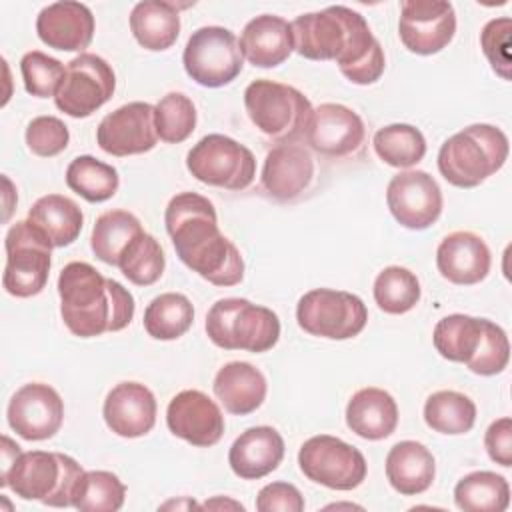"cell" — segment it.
Returning a JSON list of instances; mask_svg holds the SVG:
<instances>
[{
  "label": "cell",
  "instance_id": "obj_1",
  "mask_svg": "<svg viewBox=\"0 0 512 512\" xmlns=\"http://www.w3.org/2000/svg\"><path fill=\"white\" fill-rule=\"evenodd\" d=\"M294 50L308 60H334L358 86L380 80L386 58L364 16L346 6H328L290 22Z\"/></svg>",
  "mask_w": 512,
  "mask_h": 512
},
{
  "label": "cell",
  "instance_id": "obj_2",
  "mask_svg": "<svg viewBox=\"0 0 512 512\" xmlns=\"http://www.w3.org/2000/svg\"><path fill=\"white\" fill-rule=\"evenodd\" d=\"M166 232L178 258L214 286H236L244 278L238 248L220 232L214 204L196 194H176L164 212Z\"/></svg>",
  "mask_w": 512,
  "mask_h": 512
},
{
  "label": "cell",
  "instance_id": "obj_3",
  "mask_svg": "<svg viewBox=\"0 0 512 512\" xmlns=\"http://www.w3.org/2000/svg\"><path fill=\"white\" fill-rule=\"evenodd\" d=\"M60 316L78 338L120 332L134 318V296L116 280L104 278L88 262H70L58 276Z\"/></svg>",
  "mask_w": 512,
  "mask_h": 512
},
{
  "label": "cell",
  "instance_id": "obj_4",
  "mask_svg": "<svg viewBox=\"0 0 512 512\" xmlns=\"http://www.w3.org/2000/svg\"><path fill=\"white\" fill-rule=\"evenodd\" d=\"M508 136L492 124H472L450 136L438 152L440 174L458 188H474L508 158Z\"/></svg>",
  "mask_w": 512,
  "mask_h": 512
},
{
  "label": "cell",
  "instance_id": "obj_5",
  "mask_svg": "<svg viewBox=\"0 0 512 512\" xmlns=\"http://www.w3.org/2000/svg\"><path fill=\"white\" fill-rule=\"evenodd\" d=\"M86 470L60 452L30 450L20 452L8 474L0 478V486H8L24 500H38L52 508L72 506L76 486Z\"/></svg>",
  "mask_w": 512,
  "mask_h": 512
},
{
  "label": "cell",
  "instance_id": "obj_6",
  "mask_svg": "<svg viewBox=\"0 0 512 512\" xmlns=\"http://www.w3.org/2000/svg\"><path fill=\"white\" fill-rule=\"evenodd\" d=\"M206 334L222 350L268 352L280 338V320L246 298H222L206 314Z\"/></svg>",
  "mask_w": 512,
  "mask_h": 512
},
{
  "label": "cell",
  "instance_id": "obj_7",
  "mask_svg": "<svg viewBox=\"0 0 512 512\" xmlns=\"http://www.w3.org/2000/svg\"><path fill=\"white\" fill-rule=\"evenodd\" d=\"M244 106L252 124L276 144H290L304 136L312 116V104L300 90L266 78L246 86Z\"/></svg>",
  "mask_w": 512,
  "mask_h": 512
},
{
  "label": "cell",
  "instance_id": "obj_8",
  "mask_svg": "<svg viewBox=\"0 0 512 512\" xmlns=\"http://www.w3.org/2000/svg\"><path fill=\"white\" fill-rule=\"evenodd\" d=\"M4 248V290L16 298H30L40 294L48 282L52 266L54 246L50 240L30 220H18L14 226H10Z\"/></svg>",
  "mask_w": 512,
  "mask_h": 512
},
{
  "label": "cell",
  "instance_id": "obj_9",
  "mask_svg": "<svg viewBox=\"0 0 512 512\" xmlns=\"http://www.w3.org/2000/svg\"><path fill=\"white\" fill-rule=\"evenodd\" d=\"M186 168L202 184L226 190H246L256 176V158L234 138L208 134L190 148Z\"/></svg>",
  "mask_w": 512,
  "mask_h": 512
},
{
  "label": "cell",
  "instance_id": "obj_10",
  "mask_svg": "<svg viewBox=\"0 0 512 512\" xmlns=\"http://www.w3.org/2000/svg\"><path fill=\"white\" fill-rule=\"evenodd\" d=\"M296 320L310 336L348 340L364 330L368 310L356 294L332 288H314L298 300Z\"/></svg>",
  "mask_w": 512,
  "mask_h": 512
},
{
  "label": "cell",
  "instance_id": "obj_11",
  "mask_svg": "<svg viewBox=\"0 0 512 512\" xmlns=\"http://www.w3.org/2000/svg\"><path fill=\"white\" fill-rule=\"evenodd\" d=\"M182 64L196 84L220 88L236 80L242 72L244 56L232 30L222 26H202L188 38Z\"/></svg>",
  "mask_w": 512,
  "mask_h": 512
},
{
  "label": "cell",
  "instance_id": "obj_12",
  "mask_svg": "<svg viewBox=\"0 0 512 512\" xmlns=\"http://www.w3.org/2000/svg\"><path fill=\"white\" fill-rule=\"evenodd\" d=\"M298 466L308 480L330 490H354L368 472L366 458L358 448L328 434L312 436L300 446Z\"/></svg>",
  "mask_w": 512,
  "mask_h": 512
},
{
  "label": "cell",
  "instance_id": "obj_13",
  "mask_svg": "<svg viewBox=\"0 0 512 512\" xmlns=\"http://www.w3.org/2000/svg\"><path fill=\"white\" fill-rule=\"evenodd\" d=\"M116 90L112 66L90 52H82L66 64L64 80L54 96L58 110L72 118H86L102 108Z\"/></svg>",
  "mask_w": 512,
  "mask_h": 512
},
{
  "label": "cell",
  "instance_id": "obj_14",
  "mask_svg": "<svg viewBox=\"0 0 512 512\" xmlns=\"http://www.w3.org/2000/svg\"><path fill=\"white\" fill-rule=\"evenodd\" d=\"M398 34L402 44L420 56L444 50L456 34V12L446 0L400 2Z\"/></svg>",
  "mask_w": 512,
  "mask_h": 512
},
{
  "label": "cell",
  "instance_id": "obj_15",
  "mask_svg": "<svg viewBox=\"0 0 512 512\" xmlns=\"http://www.w3.org/2000/svg\"><path fill=\"white\" fill-rule=\"evenodd\" d=\"M386 204L400 226L426 230L442 214V190L428 172L404 170L388 182Z\"/></svg>",
  "mask_w": 512,
  "mask_h": 512
},
{
  "label": "cell",
  "instance_id": "obj_16",
  "mask_svg": "<svg viewBox=\"0 0 512 512\" xmlns=\"http://www.w3.org/2000/svg\"><path fill=\"white\" fill-rule=\"evenodd\" d=\"M98 146L112 156H134L150 152L158 142L154 106L130 102L106 114L96 130Z\"/></svg>",
  "mask_w": 512,
  "mask_h": 512
},
{
  "label": "cell",
  "instance_id": "obj_17",
  "mask_svg": "<svg viewBox=\"0 0 512 512\" xmlns=\"http://www.w3.org/2000/svg\"><path fill=\"white\" fill-rule=\"evenodd\" d=\"M6 416L20 438L30 442L48 440L62 426L64 402L52 386L30 382L14 392Z\"/></svg>",
  "mask_w": 512,
  "mask_h": 512
},
{
  "label": "cell",
  "instance_id": "obj_18",
  "mask_svg": "<svg viewBox=\"0 0 512 512\" xmlns=\"http://www.w3.org/2000/svg\"><path fill=\"white\" fill-rule=\"evenodd\" d=\"M362 118L344 104L326 102L312 108L304 138L308 146L328 158L354 156L364 142Z\"/></svg>",
  "mask_w": 512,
  "mask_h": 512
},
{
  "label": "cell",
  "instance_id": "obj_19",
  "mask_svg": "<svg viewBox=\"0 0 512 512\" xmlns=\"http://www.w3.org/2000/svg\"><path fill=\"white\" fill-rule=\"evenodd\" d=\"M170 432L192 446H214L224 434V416L218 404L200 390L178 392L166 408Z\"/></svg>",
  "mask_w": 512,
  "mask_h": 512
},
{
  "label": "cell",
  "instance_id": "obj_20",
  "mask_svg": "<svg viewBox=\"0 0 512 512\" xmlns=\"http://www.w3.org/2000/svg\"><path fill=\"white\" fill-rule=\"evenodd\" d=\"M36 34L48 48L82 54L94 38V16L86 4L54 2L40 10Z\"/></svg>",
  "mask_w": 512,
  "mask_h": 512
},
{
  "label": "cell",
  "instance_id": "obj_21",
  "mask_svg": "<svg viewBox=\"0 0 512 512\" xmlns=\"http://www.w3.org/2000/svg\"><path fill=\"white\" fill-rule=\"evenodd\" d=\"M156 398L150 388L140 382L116 384L102 408L106 426L122 438H140L156 424Z\"/></svg>",
  "mask_w": 512,
  "mask_h": 512
},
{
  "label": "cell",
  "instance_id": "obj_22",
  "mask_svg": "<svg viewBox=\"0 0 512 512\" xmlns=\"http://www.w3.org/2000/svg\"><path fill=\"white\" fill-rule=\"evenodd\" d=\"M314 178V158L302 144H278L264 160L262 188L280 202L298 198Z\"/></svg>",
  "mask_w": 512,
  "mask_h": 512
},
{
  "label": "cell",
  "instance_id": "obj_23",
  "mask_svg": "<svg viewBox=\"0 0 512 512\" xmlns=\"http://www.w3.org/2000/svg\"><path fill=\"white\" fill-rule=\"evenodd\" d=\"M490 248L468 230L448 234L436 248V266L442 278L452 284L472 286L482 282L490 272Z\"/></svg>",
  "mask_w": 512,
  "mask_h": 512
},
{
  "label": "cell",
  "instance_id": "obj_24",
  "mask_svg": "<svg viewBox=\"0 0 512 512\" xmlns=\"http://www.w3.org/2000/svg\"><path fill=\"white\" fill-rule=\"evenodd\" d=\"M284 458V438L272 426L244 430L230 446L228 464L242 480H258L274 472Z\"/></svg>",
  "mask_w": 512,
  "mask_h": 512
},
{
  "label": "cell",
  "instance_id": "obj_25",
  "mask_svg": "<svg viewBox=\"0 0 512 512\" xmlns=\"http://www.w3.org/2000/svg\"><path fill=\"white\" fill-rule=\"evenodd\" d=\"M238 44L252 66L274 68L294 50L290 22L274 14H260L244 26Z\"/></svg>",
  "mask_w": 512,
  "mask_h": 512
},
{
  "label": "cell",
  "instance_id": "obj_26",
  "mask_svg": "<svg viewBox=\"0 0 512 512\" xmlns=\"http://www.w3.org/2000/svg\"><path fill=\"white\" fill-rule=\"evenodd\" d=\"M214 394L226 412L246 416L256 412L266 398L264 374L248 362H228L214 376Z\"/></svg>",
  "mask_w": 512,
  "mask_h": 512
},
{
  "label": "cell",
  "instance_id": "obj_27",
  "mask_svg": "<svg viewBox=\"0 0 512 512\" xmlns=\"http://www.w3.org/2000/svg\"><path fill=\"white\" fill-rule=\"evenodd\" d=\"M346 424L364 440H384L398 426L396 400L382 388H362L348 400Z\"/></svg>",
  "mask_w": 512,
  "mask_h": 512
},
{
  "label": "cell",
  "instance_id": "obj_28",
  "mask_svg": "<svg viewBox=\"0 0 512 512\" xmlns=\"http://www.w3.org/2000/svg\"><path fill=\"white\" fill-rule=\"evenodd\" d=\"M434 476L436 462L424 444L416 440H402L390 448L386 456V478L398 494H422L432 486Z\"/></svg>",
  "mask_w": 512,
  "mask_h": 512
},
{
  "label": "cell",
  "instance_id": "obj_29",
  "mask_svg": "<svg viewBox=\"0 0 512 512\" xmlns=\"http://www.w3.org/2000/svg\"><path fill=\"white\" fill-rule=\"evenodd\" d=\"M130 30L136 42L152 52L168 50L180 34V12L174 2L144 0L130 12Z\"/></svg>",
  "mask_w": 512,
  "mask_h": 512
},
{
  "label": "cell",
  "instance_id": "obj_30",
  "mask_svg": "<svg viewBox=\"0 0 512 512\" xmlns=\"http://www.w3.org/2000/svg\"><path fill=\"white\" fill-rule=\"evenodd\" d=\"M28 220L50 240L54 248H64L80 236L84 214L72 198L46 194L32 204Z\"/></svg>",
  "mask_w": 512,
  "mask_h": 512
},
{
  "label": "cell",
  "instance_id": "obj_31",
  "mask_svg": "<svg viewBox=\"0 0 512 512\" xmlns=\"http://www.w3.org/2000/svg\"><path fill=\"white\" fill-rule=\"evenodd\" d=\"M486 318H474L468 314H450L436 322L432 342L436 352L450 360L468 364L484 336Z\"/></svg>",
  "mask_w": 512,
  "mask_h": 512
},
{
  "label": "cell",
  "instance_id": "obj_32",
  "mask_svg": "<svg viewBox=\"0 0 512 512\" xmlns=\"http://www.w3.org/2000/svg\"><path fill=\"white\" fill-rule=\"evenodd\" d=\"M144 232L140 220L128 210H108L94 222L90 246L98 260L118 266L120 256Z\"/></svg>",
  "mask_w": 512,
  "mask_h": 512
},
{
  "label": "cell",
  "instance_id": "obj_33",
  "mask_svg": "<svg viewBox=\"0 0 512 512\" xmlns=\"http://www.w3.org/2000/svg\"><path fill=\"white\" fill-rule=\"evenodd\" d=\"M454 502L464 512H504L510 504V486L496 472H470L454 486Z\"/></svg>",
  "mask_w": 512,
  "mask_h": 512
},
{
  "label": "cell",
  "instance_id": "obj_34",
  "mask_svg": "<svg viewBox=\"0 0 512 512\" xmlns=\"http://www.w3.org/2000/svg\"><path fill=\"white\" fill-rule=\"evenodd\" d=\"M66 184L72 192L84 200L98 204L110 200L118 186L120 176L112 164H106L94 156H76L66 168Z\"/></svg>",
  "mask_w": 512,
  "mask_h": 512
},
{
  "label": "cell",
  "instance_id": "obj_35",
  "mask_svg": "<svg viewBox=\"0 0 512 512\" xmlns=\"http://www.w3.org/2000/svg\"><path fill=\"white\" fill-rule=\"evenodd\" d=\"M424 422L440 434H466L476 422V404L462 392L438 390L424 404Z\"/></svg>",
  "mask_w": 512,
  "mask_h": 512
},
{
  "label": "cell",
  "instance_id": "obj_36",
  "mask_svg": "<svg viewBox=\"0 0 512 512\" xmlns=\"http://www.w3.org/2000/svg\"><path fill=\"white\" fill-rule=\"evenodd\" d=\"M194 322L192 302L178 292L156 296L144 310V328L154 340H176Z\"/></svg>",
  "mask_w": 512,
  "mask_h": 512
},
{
  "label": "cell",
  "instance_id": "obj_37",
  "mask_svg": "<svg viewBox=\"0 0 512 512\" xmlns=\"http://www.w3.org/2000/svg\"><path fill=\"white\" fill-rule=\"evenodd\" d=\"M372 144L378 158L394 168H412L426 154L424 134L410 124H388L376 130Z\"/></svg>",
  "mask_w": 512,
  "mask_h": 512
},
{
  "label": "cell",
  "instance_id": "obj_38",
  "mask_svg": "<svg viewBox=\"0 0 512 512\" xmlns=\"http://www.w3.org/2000/svg\"><path fill=\"white\" fill-rule=\"evenodd\" d=\"M126 498V486L120 478L108 470H90L84 472L72 506L80 512H116L122 508Z\"/></svg>",
  "mask_w": 512,
  "mask_h": 512
},
{
  "label": "cell",
  "instance_id": "obj_39",
  "mask_svg": "<svg viewBox=\"0 0 512 512\" xmlns=\"http://www.w3.org/2000/svg\"><path fill=\"white\" fill-rule=\"evenodd\" d=\"M374 300L386 314H406L420 302V282L404 266H388L374 280Z\"/></svg>",
  "mask_w": 512,
  "mask_h": 512
},
{
  "label": "cell",
  "instance_id": "obj_40",
  "mask_svg": "<svg viewBox=\"0 0 512 512\" xmlns=\"http://www.w3.org/2000/svg\"><path fill=\"white\" fill-rule=\"evenodd\" d=\"M164 266V250L160 242L148 232H142L136 240H132L118 260L120 272L136 286L154 284L162 276Z\"/></svg>",
  "mask_w": 512,
  "mask_h": 512
},
{
  "label": "cell",
  "instance_id": "obj_41",
  "mask_svg": "<svg viewBox=\"0 0 512 512\" xmlns=\"http://www.w3.org/2000/svg\"><path fill=\"white\" fill-rule=\"evenodd\" d=\"M154 122L162 142L180 144L196 128V106L182 92H170L154 106Z\"/></svg>",
  "mask_w": 512,
  "mask_h": 512
},
{
  "label": "cell",
  "instance_id": "obj_42",
  "mask_svg": "<svg viewBox=\"0 0 512 512\" xmlns=\"http://www.w3.org/2000/svg\"><path fill=\"white\" fill-rule=\"evenodd\" d=\"M20 72L28 94L36 98H54L64 80L66 66L40 50H32L22 56Z\"/></svg>",
  "mask_w": 512,
  "mask_h": 512
},
{
  "label": "cell",
  "instance_id": "obj_43",
  "mask_svg": "<svg viewBox=\"0 0 512 512\" xmlns=\"http://www.w3.org/2000/svg\"><path fill=\"white\" fill-rule=\"evenodd\" d=\"M508 360H510V342L506 332L492 320H486L482 342L474 358L466 364L468 370L480 376H494L508 366Z\"/></svg>",
  "mask_w": 512,
  "mask_h": 512
},
{
  "label": "cell",
  "instance_id": "obj_44",
  "mask_svg": "<svg viewBox=\"0 0 512 512\" xmlns=\"http://www.w3.org/2000/svg\"><path fill=\"white\" fill-rule=\"evenodd\" d=\"M68 142V126L56 116H36L26 128V146L36 156L52 158L64 152Z\"/></svg>",
  "mask_w": 512,
  "mask_h": 512
},
{
  "label": "cell",
  "instance_id": "obj_45",
  "mask_svg": "<svg viewBox=\"0 0 512 512\" xmlns=\"http://www.w3.org/2000/svg\"><path fill=\"white\" fill-rule=\"evenodd\" d=\"M510 34H512V20L508 16L490 20L480 32L482 52L488 58L492 70L502 80H510V66H512Z\"/></svg>",
  "mask_w": 512,
  "mask_h": 512
},
{
  "label": "cell",
  "instance_id": "obj_46",
  "mask_svg": "<svg viewBox=\"0 0 512 512\" xmlns=\"http://www.w3.org/2000/svg\"><path fill=\"white\" fill-rule=\"evenodd\" d=\"M256 510L260 512H302L304 498L294 484L272 482L256 496Z\"/></svg>",
  "mask_w": 512,
  "mask_h": 512
},
{
  "label": "cell",
  "instance_id": "obj_47",
  "mask_svg": "<svg viewBox=\"0 0 512 512\" xmlns=\"http://www.w3.org/2000/svg\"><path fill=\"white\" fill-rule=\"evenodd\" d=\"M484 446L496 464L504 468L512 466V420L508 416L498 418L488 426L484 434Z\"/></svg>",
  "mask_w": 512,
  "mask_h": 512
},
{
  "label": "cell",
  "instance_id": "obj_48",
  "mask_svg": "<svg viewBox=\"0 0 512 512\" xmlns=\"http://www.w3.org/2000/svg\"><path fill=\"white\" fill-rule=\"evenodd\" d=\"M20 452L22 450H20V446L16 442H12L8 436H2V448H0V454H2V476L8 474V470L12 468L14 460L20 456Z\"/></svg>",
  "mask_w": 512,
  "mask_h": 512
},
{
  "label": "cell",
  "instance_id": "obj_49",
  "mask_svg": "<svg viewBox=\"0 0 512 512\" xmlns=\"http://www.w3.org/2000/svg\"><path fill=\"white\" fill-rule=\"evenodd\" d=\"M202 508H234V510H244V506L240 502L234 500H222V498H214L202 504Z\"/></svg>",
  "mask_w": 512,
  "mask_h": 512
},
{
  "label": "cell",
  "instance_id": "obj_50",
  "mask_svg": "<svg viewBox=\"0 0 512 512\" xmlns=\"http://www.w3.org/2000/svg\"><path fill=\"white\" fill-rule=\"evenodd\" d=\"M2 180H4V186H6V212H4V220H8V216H10V212H12V202L8 200L10 194H12V182H10L6 176H4Z\"/></svg>",
  "mask_w": 512,
  "mask_h": 512
}]
</instances>
